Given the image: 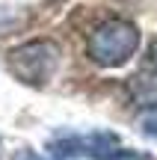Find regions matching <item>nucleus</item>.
<instances>
[{
	"mask_svg": "<svg viewBox=\"0 0 157 160\" xmlns=\"http://www.w3.org/2000/svg\"><path fill=\"white\" fill-rule=\"evenodd\" d=\"M151 62H154V65H157V39H154V42H151Z\"/></svg>",
	"mask_w": 157,
	"mask_h": 160,
	"instance_id": "423d86ee",
	"label": "nucleus"
},
{
	"mask_svg": "<svg viewBox=\"0 0 157 160\" xmlns=\"http://www.w3.org/2000/svg\"><path fill=\"white\" fill-rule=\"evenodd\" d=\"M12 160H51V157L39 154V151H30V148H21V151H15V157H12Z\"/></svg>",
	"mask_w": 157,
	"mask_h": 160,
	"instance_id": "39448f33",
	"label": "nucleus"
},
{
	"mask_svg": "<svg viewBox=\"0 0 157 160\" xmlns=\"http://www.w3.org/2000/svg\"><path fill=\"white\" fill-rule=\"evenodd\" d=\"M140 51V30L125 18H110L98 24L86 39V53L101 68H119Z\"/></svg>",
	"mask_w": 157,
	"mask_h": 160,
	"instance_id": "f257e3e1",
	"label": "nucleus"
},
{
	"mask_svg": "<svg viewBox=\"0 0 157 160\" xmlns=\"http://www.w3.org/2000/svg\"><path fill=\"white\" fill-rule=\"evenodd\" d=\"M142 133L145 137H157V110L148 116H142Z\"/></svg>",
	"mask_w": 157,
	"mask_h": 160,
	"instance_id": "20e7f679",
	"label": "nucleus"
},
{
	"mask_svg": "<svg viewBox=\"0 0 157 160\" xmlns=\"http://www.w3.org/2000/svg\"><path fill=\"white\" fill-rule=\"evenodd\" d=\"M6 65H9V74L21 80L24 86H39L42 89L56 77L59 65H62V48L51 39L24 42V45L9 51Z\"/></svg>",
	"mask_w": 157,
	"mask_h": 160,
	"instance_id": "f03ea898",
	"label": "nucleus"
},
{
	"mask_svg": "<svg viewBox=\"0 0 157 160\" xmlns=\"http://www.w3.org/2000/svg\"><path fill=\"white\" fill-rule=\"evenodd\" d=\"M56 157H89V160H151L145 151H134L122 145L119 133L92 131V133H59L47 142Z\"/></svg>",
	"mask_w": 157,
	"mask_h": 160,
	"instance_id": "7ed1b4c3",
	"label": "nucleus"
}]
</instances>
